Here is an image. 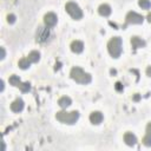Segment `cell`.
I'll list each match as a JSON object with an SVG mask.
<instances>
[{"mask_svg":"<svg viewBox=\"0 0 151 151\" xmlns=\"http://www.w3.org/2000/svg\"><path fill=\"white\" fill-rule=\"evenodd\" d=\"M70 76H71V78H72L76 83H78V84H84V85H86V84H90L91 80H92L91 74L87 73V72H85V71H84L81 67H79V66L72 67V68H71V72H70Z\"/></svg>","mask_w":151,"mask_h":151,"instance_id":"obj_1","label":"cell"},{"mask_svg":"<svg viewBox=\"0 0 151 151\" xmlns=\"http://www.w3.org/2000/svg\"><path fill=\"white\" fill-rule=\"evenodd\" d=\"M107 51L110 55L114 59L119 58L123 52V40L120 37H113L107 42Z\"/></svg>","mask_w":151,"mask_h":151,"instance_id":"obj_2","label":"cell"},{"mask_svg":"<svg viewBox=\"0 0 151 151\" xmlns=\"http://www.w3.org/2000/svg\"><path fill=\"white\" fill-rule=\"evenodd\" d=\"M55 119L63 124H68V125H73L77 123V120L79 119V112L78 111H60L55 113Z\"/></svg>","mask_w":151,"mask_h":151,"instance_id":"obj_3","label":"cell"},{"mask_svg":"<svg viewBox=\"0 0 151 151\" xmlns=\"http://www.w3.org/2000/svg\"><path fill=\"white\" fill-rule=\"evenodd\" d=\"M65 11L70 14V17L74 20H80L83 18V11L81 8L73 1H70L65 5Z\"/></svg>","mask_w":151,"mask_h":151,"instance_id":"obj_4","label":"cell"},{"mask_svg":"<svg viewBox=\"0 0 151 151\" xmlns=\"http://www.w3.org/2000/svg\"><path fill=\"white\" fill-rule=\"evenodd\" d=\"M125 19H126V24H129V25H139V24H143V21H144V17L133 11L129 12L126 14Z\"/></svg>","mask_w":151,"mask_h":151,"instance_id":"obj_5","label":"cell"},{"mask_svg":"<svg viewBox=\"0 0 151 151\" xmlns=\"http://www.w3.org/2000/svg\"><path fill=\"white\" fill-rule=\"evenodd\" d=\"M57 22H58V17H57L55 13L48 12V13H46V14L44 15V24H45V26H47V27H53V26L57 25Z\"/></svg>","mask_w":151,"mask_h":151,"instance_id":"obj_6","label":"cell"},{"mask_svg":"<svg viewBox=\"0 0 151 151\" xmlns=\"http://www.w3.org/2000/svg\"><path fill=\"white\" fill-rule=\"evenodd\" d=\"M50 37V29L48 27H39L37 31V41L39 42H45Z\"/></svg>","mask_w":151,"mask_h":151,"instance_id":"obj_7","label":"cell"},{"mask_svg":"<svg viewBox=\"0 0 151 151\" xmlns=\"http://www.w3.org/2000/svg\"><path fill=\"white\" fill-rule=\"evenodd\" d=\"M103 119H104V116H103V113H101L100 111H93V112H91V114H90V122H91L93 125L100 124V123L103 122Z\"/></svg>","mask_w":151,"mask_h":151,"instance_id":"obj_8","label":"cell"},{"mask_svg":"<svg viewBox=\"0 0 151 151\" xmlns=\"http://www.w3.org/2000/svg\"><path fill=\"white\" fill-rule=\"evenodd\" d=\"M24 106H25L24 100L20 99V98H18V99H15V100L11 104V110H12L13 112H21V111L24 110Z\"/></svg>","mask_w":151,"mask_h":151,"instance_id":"obj_9","label":"cell"},{"mask_svg":"<svg viewBox=\"0 0 151 151\" xmlns=\"http://www.w3.org/2000/svg\"><path fill=\"white\" fill-rule=\"evenodd\" d=\"M70 47H71V51L73 53H81L83 50H84V44L80 40H73L71 42V46Z\"/></svg>","mask_w":151,"mask_h":151,"instance_id":"obj_10","label":"cell"},{"mask_svg":"<svg viewBox=\"0 0 151 151\" xmlns=\"http://www.w3.org/2000/svg\"><path fill=\"white\" fill-rule=\"evenodd\" d=\"M124 142L126 145L129 146H133L136 143H137V137L132 133V132H126L124 134Z\"/></svg>","mask_w":151,"mask_h":151,"instance_id":"obj_11","label":"cell"},{"mask_svg":"<svg viewBox=\"0 0 151 151\" xmlns=\"http://www.w3.org/2000/svg\"><path fill=\"white\" fill-rule=\"evenodd\" d=\"M131 45H132L133 48H140V47H145L146 42H145V40H143L142 38L134 35V37L131 38Z\"/></svg>","mask_w":151,"mask_h":151,"instance_id":"obj_12","label":"cell"},{"mask_svg":"<svg viewBox=\"0 0 151 151\" xmlns=\"http://www.w3.org/2000/svg\"><path fill=\"white\" fill-rule=\"evenodd\" d=\"M112 9L110 7V5L107 4H101L99 7H98V13L101 15V17H109L111 14Z\"/></svg>","mask_w":151,"mask_h":151,"instance_id":"obj_13","label":"cell"},{"mask_svg":"<svg viewBox=\"0 0 151 151\" xmlns=\"http://www.w3.org/2000/svg\"><path fill=\"white\" fill-rule=\"evenodd\" d=\"M71 104H72V99H71L70 97H67V96H64V97L59 98V100H58V105H59L61 109H66V107H68Z\"/></svg>","mask_w":151,"mask_h":151,"instance_id":"obj_14","label":"cell"},{"mask_svg":"<svg viewBox=\"0 0 151 151\" xmlns=\"http://www.w3.org/2000/svg\"><path fill=\"white\" fill-rule=\"evenodd\" d=\"M18 66L21 68V70H27L29 66H31V61L28 58H21L18 63Z\"/></svg>","mask_w":151,"mask_h":151,"instance_id":"obj_15","label":"cell"},{"mask_svg":"<svg viewBox=\"0 0 151 151\" xmlns=\"http://www.w3.org/2000/svg\"><path fill=\"white\" fill-rule=\"evenodd\" d=\"M28 59L31 63H38L40 60V53L38 51H31L28 54Z\"/></svg>","mask_w":151,"mask_h":151,"instance_id":"obj_16","label":"cell"},{"mask_svg":"<svg viewBox=\"0 0 151 151\" xmlns=\"http://www.w3.org/2000/svg\"><path fill=\"white\" fill-rule=\"evenodd\" d=\"M17 87H19L20 88V91L21 92H28V91H31V84L29 83H19V85L17 86Z\"/></svg>","mask_w":151,"mask_h":151,"instance_id":"obj_17","label":"cell"},{"mask_svg":"<svg viewBox=\"0 0 151 151\" xmlns=\"http://www.w3.org/2000/svg\"><path fill=\"white\" fill-rule=\"evenodd\" d=\"M138 5L142 9H149L151 7V1L150 0H138Z\"/></svg>","mask_w":151,"mask_h":151,"instance_id":"obj_18","label":"cell"},{"mask_svg":"<svg viewBox=\"0 0 151 151\" xmlns=\"http://www.w3.org/2000/svg\"><path fill=\"white\" fill-rule=\"evenodd\" d=\"M20 81H21V80H20V78H19L17 74H13V76L9 77V84L13 85V86H15V87L19 85Z\"/></svg>","mask_w":151,"mask_h":151,"instance_id":"obj_19","label":"cell"},{"mask_svg":"<svg viewBox=\"0 0 151 151\" xmlns=\"http://www.w3.org/2000/svg\"><path fill=\"white\" fill-rule=\"evenodd\" d=\"M142 143H143L145 146H151V134L145 133V136H144L143 139H142Z\"/></svg>","mask_w":151,"mask_h":151,"instance_id":"obj_20","label":"cell"},{"mask_svg":"<svg viewBox=\"0 0 151 151\" xmlns=\"http://www.w3.org/2000/svg\"><path fill=\"white\" fill-rule=\"evenodd\" d=\"M15 20H17V17H15L14 14H12V13H11V14H8V15H7V22H8V24H14V22H15Z\"/></svg>","mask_w":151,"mask_h":151,"instance_id":"obj_21","label":"cell"},{"mask_svg":"<svg viewBox=\"0 0 151 151\" xmlns=\"http://www.w3.org/2000/svg\"><path fill=\"white\" fill-rule=\"evenodd\" d=\"M0 52H1L0 59L2 60V59H5V57H6V51H5V48H4V47H0Z\"/></svg>","mask_w":151,"mask_h":151,"instance_id":"obj_22","label":"cell"},{"mask_svg":"<svg viewBox=\"0 0 151 151\" xmlns=\"http://www.w3.org/2000/svg\"><path fill=\"white\" fill-rule=\"evenodd\" d=\"M123 88H124V87H123L122 83H119V81L116 83V90H117V91H123Z\"/></svg>","mask_w":151,"mask_h":151,"instance_id":"obj_23","label":"cell"},{"mask_svg":"<svg viewBox=\"0 0 151 151\" xmlns=\"http://www.w3.org/2000/svg\"><path fill=\"white\" fill-rule=\"evenodd\" d=\"M146 133L147 134H151V122L147 123V125H146Z\"/></svg>","mask_w":151,"mask_h":151,"instance_id":"obj_24","label":"cell"},{"mask_svg":"<svg viewBox=\"0 0 151 151\" xmlns=\"http://www.w3.org/2000/svg\"><path fill=\"white\" fill-rule=\"evenodd\" d=\"M146 76H147V77H151V66H149V67L146 68Z\"/></svg>","mask_w":151,"mask_h":151,"instance_id":"obj_25","label":"cell"},{"mask_svg":"<svg viewBox=\"0 0 151 151\" xmlns=\"http://www.w3.org/2000/svg\"><path fill=\"white\" fill-rule=\"evenodd\" d=\"M0 85H1V86H0V91H4V87H5V85H4V80L0 81Z\"/></svg>","mask_w":151,"mask_h":151,"instance_id":"obj_26","label":"cell"},{"mask_svg":"<svg viewBox=\"0 0 151 151\" xmlns=\"http://www.w3.org/2000/svg\"><path fill=\"white\" fill-rule=\"evenodd\" d=\"M146 19H147V21L151 24V13H149V14L146 15Z\"/></svg>","mask_w":151,"mask_h":151,"instance_id":"obj_27","label":"cell"},{"mask_svg":"<svg viewBox=\"0 0 151 151\" xmlns=\"http://www.w3.org/2000/svg\"><path fill=\"white\" fill-rule=\"evenodd\" d=\"M133 99H134V100H138V99H139V96H138V93L134 96V98H133Z\"/></svg>","mask_w":151,"mask_h":151,"instance_id":"obj_28","label":"cell"}]
</instances>
